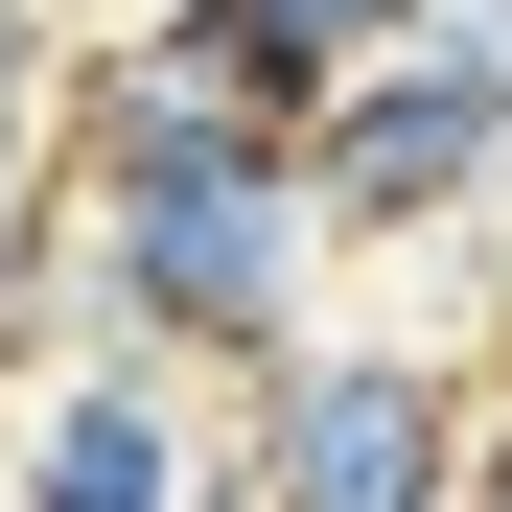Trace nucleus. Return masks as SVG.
I'll return each instance as SVG.
<instances>
[{
  "label": "nucleus",
  "mask_w": 512,
  "mask_h": 512,
  "mask_svg": "<svg viewBox=\"0 0 512 512\" xmlns=\"http://www.w3.org/2000/svg\"><path fill=\"white\" fill-rule=\"evenodd\" d=\"M326 326V210H303V140H187V163H117L70 187V350H163L256 396Z\"/></svg>",
  "instance_id": "nucleus-1"
},
{
  "label": "nucleus",
  "mask_w": 512,
  "mask_h": 512,
  "mask_svg": "<svg viewBox=\"0 0 512 512\" xmlns=\"http://www.w3.org/2000/svg\"><path fill=\"white\" fill-rule=\"evenodd\" d=\"M303 210H326V256H466V233H512V47L489 24H419L373 70H326Z\"/></svg>",
  "instance_id": "nucleus-2"
},
{
  "label": "nucleus",
  "mask_w": 512,
  "mask_h": 512,
  "mask_svg": "<svg viewBox=\"0 0 512 512\" xmlns=\"http://www.w3.org/2000/svg\"><path fill=\"white\" fill-rule=\"evenodd\" d=\"M233 443H256V512H466L489 396H466L443 326H303L233 396Z\"/></svg>",
  "instance_id": "nucleus-3"
},
{
  "label": "nucleus",
  "mask_w": 512,
  "mask_h": 512,
  "mask_svg": "<svg viewBox=\"0 0 512 512\" xmlns=\"http://www.w3.org/2000/svg\"><path fill=\"white\" fill-rule=\"evenodd\" d=\"M326 117V70L256 24V0H140V24L70 47V94H47V163L70 187H117V163H187V140H303Z\"/></svg>",
  "instance_id": "nucleus-4"
},
{
  "label": "nucleus",
  "mask_w": 512,
  "mask_h": 512,
  "mask_svg": "<svg viewBox=\"0 0 512 512\" xmlns=\"http://www.w3.org/2000/svg\"><path fill=\"white\" fill-rule=\"evenodd\" d=\"M210 489V419L163 350H47L0 396V512H187Z\"/></svg>",
  "instance_id": "nucleus-5"
},
{
  "label": "nucleus",
  "mask_w": 512,
  "mask_h": 512,
  "mask_svg": "<svg viewBox=\"0 0 512 512\" xmlns=\"http://www.w3.org/2000/svg\"><path fill=\"white\" fill-rule=\"evenodd\" d=\"M256 24H280L303 70H373V47H419V24H443V0H256Z\"/></svg>",
  "instance_id": "nucleus-6"
},
{
  "label": "nucleus",
  "mask_w": 512,
  "mask_h": 512,
  "mask_svg": "<svg viewBox=\"0 0 512 512\" xmlns=\"http://www.w3.org/2000/svg\"><path fill=\"white\" fill-rule=\"evenodd\" d=\"M466 512H512V396H489V466H466Z\"/></svg>",
  "instance_id": "nucleus-7"
},
{
  "label": "nucleus",
  "mask_w": 512,
  "mask_h": 512,
  "mask_svg": "<svg viewBox=\"0 0 512 512\" xmlns=\"http://www.w3.org/2000/svg\"><path fill=\"white\" fill-rule=\"evenodd\" d=\"M443 24H489V47H512V0H443Z\"/></svg>",
  "instance_id": "nucleus-8"
}]
</instances>
